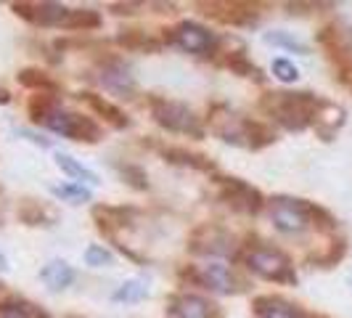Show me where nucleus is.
Instances as JSON below:
<instances>
[{"label":"nucleus","instance_id":"f257e3e1","mask_svg":"<svg viewBox=\"0 0 352 318\" xmlns=\"http://www.w3.org/2000/svg\"><path fill=\"white\" fill-rule=\"evenodd\" d=\"M323 106V98H318L316 93H267L263 98V109L281 125L283 130L302 133L305 127L316 123L318 109Z\"/></svg>","mask_w":352,"mask_h":318},{"label":"nucleus","instance_id":"f03ea898","mask_svg":"<svg viewBox=\"0 0 352 318\" xmlns=\"http://www.w3.org/2000/svg\"><path fill=\"white\" fill-rule=\"evenodd\" d=\"M244 265L254 276H260L265 282L276 284H297V271L292 257L281 249L270 247V244H247L244 249Z\"/></svg>","mask_w":352,"mask_h":318},{"label":"nucleus","instance_id":"7ed1b4c3","mask_svg":"<svg viewBox=\"0 0 352 318\" xmlns=\"http://www.w3.org/2000/svg\"><path fill=\"white\" fill-rule=\"evenodd\" d=\"M40 125L48 127L56 136L69 138V141H77V143H98L104 138L101 125L96 123L93 117L80 114V112H72V109H67V106H61V104L56 106Z\"/></svg>","mask_w":352,"mask_h":318},{"label":"nucleus","instance_id":"20e7f679","mask_svg":"<svg viewBox=\"0 0 352 318\" xmlns=\"http://www.w3.org/2000/svg\"><path fill=\"white\" fill-rule=\"evenodd\" d=\"M148 109H151V117L157 120V125H162L164 130L180 133V136H191V138H204L201 120L196 117L194 109L186 106L183 101L151 96V98H148Z\"/></svg>","mask_w":352,"mask_h":318},{"label":"nucleus","instance_id":"39448f33","mask_svg":"<svg viewBox=\"0 0 352 318\" xmlns=\"http://www.w3.org/2000/svg\"><path fill=\"white\" fill-rule=\"evenodd\" d=\"M313 202L307 199H294V196H273L270 199V220L276 231L286 236H302L305 231L313 229Z\"/></svg>","mask_w":352,"mask_h":318},{"label":"nucleus","instance_id":"423d86ee","mask_svg":"<svg viewBox=\"0 0 352 318\" xmlns=\"http://www.w3.org/2000/svg\"><path fill=\"white\" fill-rule=\"evenodd\" d=\"M177 48L194 53V56H212L220 48V37L212 32L210 27L199 24V21H180L175 30H173V37Z\"/></svg>","mask_w":352,"mask_h":318},{"label":"nucleus","instance_id":"0eeeda50","mask_svg":"<svg viewBox=\"0 0 352 318\" xmlns=\"http://www.w3.org/2000/svg\"><path fill=\"white\" fill-rule=\"evenodd\" d=\"M98 83L101 88L114 93V96H122V98H133L135 90H138V83H135V74L130 72V67L124 64L122 59L117 56H106L98 61Z\"/></svg>","mask_w":352,"mask_h":318},{"label":"nucleus","instance_id":"6e6552de","mask_svg":"<svg viewBox=\"0 0 352 318\" xmlns=\"http://www.w3.org/2000/svg\"><path fill=\"white\" fill-rule=\"evenodd\" d=\"M220 199L230 210L244 212V215H257L265 204L263 194L241 178H220Z\"/></svg>","mask_w":352,"mask_h":318},{"label":"nucleus","instance_id":"1a4fd4ad","mask_svg":"<svg viewBox=\"0 0 352 318\" xmlns=\"http://www.w3.org/2000/svg\"><path fill=\"white\" fill-rule=\"evenodd\" d=\"M164 316L167 318H223L220 308L212 300L194 295V292H177L167 297L164 305Z\"/></svg>","mask_w":352,"mask_h":318},{"label":"nucleus","instance_id":"9d476101","mask_svg":"<svg viewBox=\"0 0 352 318\" xmlns=\"http://www.w3.org/2000/svg\"><path fill=\"white\" fill-rule=\"evenodd\" d=\"M199 279H201L204 289H212L217 295H239L247 286L230 265L220 263V260H210V263L199 265Z\"/></svg>","mask_w":352,"mask_h":318},{"label":"nucleus","instance_id":"9b49d317","mask_svg":"<svg viewBox=\"0 0 352 318\" xmlns=\"http://www.w3.org/2000/svg\"><path fill=\"white\" fill-rule=\"evenodd\" d=\"M11 8L16 17H21L30 24H37V27H64L72 11L61 3H48V0L45 3H14Z\"/></svg>","mask_w":352,"mask_h":318},{"label":"nucleus","instance_id":"f8f14e48","mask_svg":"<svg viewBox=\"0 0 352 318\" xmlns=\"http://www.w3.org/2000/svg\"><path fill=\"white\" fill-rule=\"evenodd\" d=\"M199 8H204V14L223 24H233V27H252L257 24L260 11L252 3H199Z\"/></svg>","mask_w":352,"mask_h":318},{"label":"nucleus","instance_id":"ddd939ff","mask_svg":"<svg viewBox=\"0 0 352 318\" xmlns=\"http://www.w3.org/2000/svg\"><path fill=\"white\" fill-rule=\"evenodd\" d=\"M191 249L196 255H230L233 252V236L217 226H199L191 236Z\"/></svg>","mask_w":352,"mask_h":318},{"label":"nucleus","instance_id":"4468645a","mask_svg":"<svg viewBox=\"0 0 352 318\" xmlns=\"http://www.w3.org/2000/svg\"><path fill=\"white\" fill-rule=\"evenodd\" d=\"M254 318H310L300 305L283 300V297H273V295H263L254 297Z\"/></svg>","mask_w":352,"mask_h":318},{"label":"nucleus","instance_id":"2eb2a0df","mask_svg":"<svg viewBox=\"0 0 352 318\" xmlns=\"http://www.w3.org/2000/svg\"><path fill=\"white\" fill-rule=\"evenodd\" d=\"M135 215H138V210H133V207H109V204L93 207V218L98 223V231L106 233V236H114L117 229L130 226L135 220Z\"/></svg>","mask_w":352,"mask_h":318},{"label":"nucleus","instance_id":"dca6fc26","mask_svg":"<svg viewBox=\"0 0 352 318\" xmlns=\"http://www.w3.org/2000/svg\"><path fill=\"white\" fill-rule=\"evenodd\" d=\"M80 98H82V101H85V104H88L106 125H111V127H117V130L130 127V117L124 114L120 106H114L111 101H106L104 96H98V93H80Z\"/></svg>","mask_w":352,"mask_h":318},{"label":"nucleus","instance_id":"f3484780","mask_svg":"<svg viewBox=\"0 0 352 318\" xmlns=\"http://www.w3.org/2000/svg\"><path fill=\"white\" fill-rule=\"evenodd\" d=\"M77 279V271L67 260H51L40 268V282L45 284L51 292H64L69 289Z\"/></svg>","mask_w":352,"mask_h":318},{"label":"nucleus","instance_id":"a211bd4d","mask_svg":"<svg viewBox=\"0 0 352 318\" xmlns=\"http://www.w3.org/2000/svg\"><path fill=\"white\" fill-rule=\"evenodd\" d=\"M117 43L122 45L124 51H138V53H159L162 51V40L154 37L146 30H120Z\"/></svg>","mask_w":352,"mask_h":318},{"label":"nucleus","instance_id":"6ab92c4d","mask_svg":"<svg viewBox=\"0 0 352 318\" xmlns=\"http://www.w3.org/2000/svg\"><path fill=\"white\" fill-rule=\"evenodd\" d=\"M162 157L173 165H180V167H191V170H201V173H212L214 170V162L204 154H196V151H188V149H180V146H167L162 149Z\"/></svg>","mask_w":352,"mask_h":318},{"label":"nucleus","instance_id":"aec40b11","mask_svg":"<svg viewBox=\"0 0 352 318\" xmlns=\"http://www.w3.org/2000/svg\"><path fill=\"white\" fill-rule=\"evenodd\" d=\"M53 162H56V167H58L64 176L74 178V180H82V183H90V186H98V183H101L98 176H96L90 167H85L82 162H77V159L69 157V154L56 151V154H53Z\"/></svg>","mask_w":352,"mask_h":318},{"label":"nucleus","instance_id":"412c9836","mask_svg":"<svg viewBox=\"0 0 352 318\" xmlns=\"http://www.w3.org/2000/svg\"><path fill=\"white\" fill-rule=\"evenodd\" d=\"M16 80L21 88H30V90H35V93H56V90H58V83L53 80L51 74L43 70H35V67L21 70L16 74Z\"/></svg>","mask_w":352,"mask_h":318},{"label":"nucleus","instance_id":"4be33fe9","mask_svg":"<svg viewBox=\"0 0 352 318\" xmlns=\"http://www.w3.org/2000/svg\"><path fill=\"white\" fill-rule=\"evenodd\" d=\"M0 318H48V313L21 297H6L0 300Z\"/></svg>","mask_w":352,"mask_h":318},{"label":"nucleus","instance_id":"5701e85b","mask_svg":"<svg viewBox=\"0 0 352 318\" xmlns=\"http://www.w3.org/2000/svg\"><path fill=\"white\" fill-rule=\"evenodd\" d=\"M104 24V19L98 11H93V8H72L67 21H64V27L61 30H74V32H93V30H98Z\"/></svg>","mask_w":352,"mask_h":318},{"label":"nucleus","instance_id":"b1692460","mask_svg":"<svg viewBox=\"0 0 352 318\" xmlns=\"http://www.w3.org/2000/svg\"><path fill=\"white\" fill-rule=\"evenodd\" d=\"M223 64H226L233 74H239V77H247V80H254V83H263L265 80L263 70H260L252 59H247V53H226Z\"/></svg>","mask_w":352,"mask_h":318},{"label":"nucleus","instance_id":"393cba45","mask_svg":"<svg viewBox=\"0 0 352 318\" xmlns=\"http://www.w3.org/2000/svg\"><path fill=\"white\" fill-rule=\"evenodd\" d=\"M241 125H244V143L249 149H263L276 141V130L270 125L260 123V120H244Z\"/></svg>","mask_w":352,"mask_h":318},{"label":"nucleus","instance_id":"a878e982","mask_svg":"<svg viewBox=\"0 0 352 318\" xmlns=\"http://www.w3.org/2000/svg\"><path fill=\"white\" fill-rule=\"evenodd\" d=\"M263 40L273 48H283V51L300 53V56H310V45L302 43L300 37H294L292 32H283V30H273V32H265Z\"/></svg>","mask_w":352,"mask_h":318},{"label":"nucleus","instance_id":"bb28decb","mask_svg":"<svg viewBox=\"0 0 352 318\" xmlns=\"http://www.w3.org/2000/svg\"><path fill=\"white\" fill-rule=\"evenodd\" d=\"M51 194L67 204H85L93 199V191L85 183H56V186H51Z\"/></svg>","mask_w":352,"mask_h":318},{"label":"nucleus","instance_id":"cd10ccee","mask_svg":"<svg viewBox=\"0 0 352 318\" xmlns=\"http://www.w3.org/2000/svg\"><path fill=\"white\" fill-rule=\"evenodd\" d=\"M19 220L27 226H51L53 215L43 204H37L35 199H24L19 204Z\"/></svg>","mask_w":352,"mask_h":318},{"label":"nucleus","instance_id":"c85d7f7f","mask_svg":"<svg viewBox=\"0 0 352 318\" xmlns=\"http://www.w3.org/2000/svg\"><path fill=\"white\" fill-rule=\"evenodd\" d=\"M146 297H148V286H146V282H141V279L124 282L122 286H117L114 295H111L114 302H141V300H146Z\"/></svg>","mask_w":352,"mask_h":318},{"label":"nucleus","instance_id":"c756f323","mask_svg":"<svg viewBox=\"0 0 352 318\" xmlns=\"http://www.w3.org/2000/svg\"><path fill=\"white\" fill-rule=\"evenodd\" d=\"M56 106H58V101H56V96H53V93H35V96L30 98V104H27V112H30V117L40 125L48 114H51L53 109H56Z\"/></svg>","mask_w":352,"mask_h":318},{"label":"nucleus","instance_id":"7c9ffc66","mask_svg":"<svg viewBox=\"0 0 352 318\" xmlns=\"http://www.w3.org/2000/svg\"><path fill=\"white\" fill-rule=\"evenodd\" d=\"M82 257H85V265L90 268H109V265H114V252L104 244H88L85 252H82Z\"/></svg>","mask_w":352,"mask_h":318},{"label":"nucleus","instance_id":"2f4dec72","mask_svg":"<svg viewBox=\"0 0 352 318\" xmlns=\"http://www.w3.org/2000/svg\"><path fill=\"white\" fill-rule=\"evenodd\" d=\"M270 72H273V77H276V80H281V83H297V80H300V70H297V64H294V61H289V59H273Z\"/></svg>","mask_w":352,"mask_h":318},{"label":"nucleus","instance_id":"473e14b6","mask_svg":"<svg viewBox=\"0 0 352 318\" xmlns=\"http://www.w3.org/2000/svg\"><path fill=\"white\" fill-rule=\"evenodd\" d=\"M120 170V176L133 186V189H138V191H146L148 189V176L143 173L141 167H135V165H124V167H117Z\"/></svg>","mask_w":352,"mask_h":318},{"label":"nucleus","instance_id":"72a5a7b5","mask_svg":"<svg viewBox=\"0 0 352 318\" xmlns=\"http://www.w3.org/2000/svg\"><path fill=\"white\" fill-rule=\"evenodd\" d=\"M344 252H347V242H344V239H336V242H331V247H329V252H326V255H320V257H313V263L323 265V268H329V265L339 263V260L344 257Z\"/></svg>","mask_w":352,"mask_h":318},{"label":"nucleus","instance_id":"f704fd0d","mask_svg":"<svg viewBox=\"0 0 352 318\" xmlns=\"http://www.w3.org/2000/svg\"><path fill=\"white\" fill-rule=\"evenodd\" d=\"M138 8H143L141 3H111L109 11L117 14V17H130V14H138Z\"/></svg>","mask_w":352,"mask_h":318},{"label":"nucleus","instance_id":"c9c22d12","mask_svg":"<svg viewBox=\"0 0 352 318\" xmlns=\"http://www.w3.org/2000/svg\"><path fill=\"white\" fill-rule=\"evenodd\" d=\"M0 104H11V93L8 90H0Z\"/></svg>","mask_w":352,"mask_h":318},{"label":"nucleus","instance_id":"e433bc0d","mask_svg":"<svg viewBox=\"0 0 352 318\" xmlns=\"http://www.w3.org/2000/svg\"><path fill=\"white\" fill-rule=\"evenodd\" d=\"M8 271V260H6V255L0 252V273H6Z\"/></svg>","mask_w":352,"mask_h":318},{"label":"nucleus","instance_id":"4c0bfd02","mask_svg":"<svg viewBox=\"0 0 352 318\" xmlns=\"http://www.w3.org/2000/svg\"><path fill=\"white\" fill-rule=\"evenodd\" d=\"M344 83H347V85H350V90H352V74L347 77V80H344Z\"/></svg>","mask_w":352,"mask_h":318},{"label":"nucleus","instance_id":"58836bf2","mask_svg":"<svg viewBox=\"0 0 352 318\" xmlns=\"http://www.w3.org/2000/svg\"><path fill=\"white\" fill-rule=\"evenodd\" d=\"M313 318H320V316H313Z\"/></svg>","mask_w":352,"mask_h":318}]
</instances>
